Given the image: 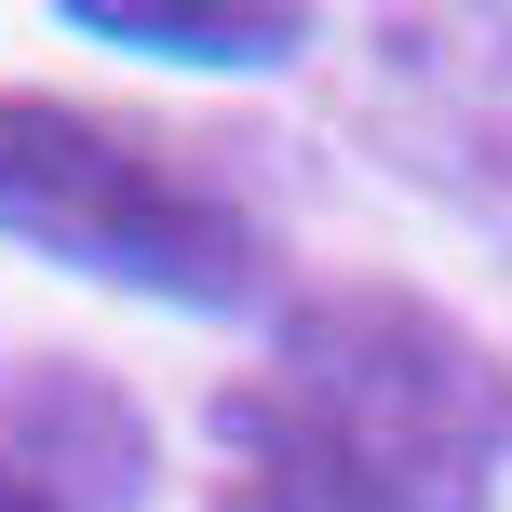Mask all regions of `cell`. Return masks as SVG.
<instances>
[{
    "mask_svg": "<svg viewBox=\"0 0 512 512\" xmlns=\"http://www.w3.org/2000/svg\"><path fill=\"white\" fill-rule=\"evenodd\" d=\"M0 512H54L41 486H27V459H14V445H0Z\"/></svg>",
    "mask_w": 512,
    "mask_h": 512,
    "instance_id": "52a82bcc",
    "label": "cell"
},
{
    "mask_svg": "<svg viewBox=\"0 0 512 512\" xmlns=\"http://www.w3.org/2000/svg\"><path fill=\"white\" fill-rule=\"evenodd\" d=\"M81 41H135V54H189V68H283L310 54L297 0H54Z\"/></svg>",
    "mask_w": 512,
    "mask_h": 512,
    "instance_id": "277c9868",
    "label": "cell"
},
{
    "mask_svg": "<svg viewBox=\"0 0 512 512\" xmlns=\"http://www.w3.org/2000/svg\"><path fill=\"white\" fill-rule=\"evenodd\" d=\"M216 445H230V486H216V512H351V486H337V472L297 445V418H283L256 378L216 391Z\"/></svg>",
    "mask_w": 512,
    "mask_h": 512,
    "instance_id": "8992f818",
    "label": "cell"
},
{
    "mask_svg": "<svg viewBox=\"0 0 512 512\" xmlns=\"http://www.w3.org/2000/svg\"><path fill=\"white\" fill-rule=\"evenodd\" d=\"M14 459H27V486H41L54 512H108L135 486V418L108 405L81 364H41L27 378V432H14Z\"/></svg>",
    "mask_w": 512,
    "mask_h": 512,
    "instance_id": "5b68a950",
    "label": "cell"
},
{
    "mask_svg": "<svg viewBox=\"0 0 512 512\" xmlns=\"http://www.w3.org/2000/svg\"><path fill=\"white\" fill-rule=\"evenodd\" d=\"M0 243L54 256V270L135 283L176 310H243L256 297V230L203 176L149 149V135L95 122L68 95H0Z\"/></svg>",
    "mask_w": 512,
    "mask_h": 512,
    "instance_id": "7a4b0ae2",
    "label": "cell"
},
{
    "mask_svg": "<svg viewBox=\"0 0 512 512\" xmlns=\"http://www.w3.org/2000/svg\"><path fill=\"white\" fill-rule=\"evenodd\" d=\"M270 391L297 445L351 486V512H486L512 459V378L472 324L405 283H324L283 310Z\"/></svg>",
    "mask_w": 512,
    "mask_h": 512,
    "instance_id": "6da1fadb",
    "label": "cell"
},
{
    "mask_svg": "<svg viewBox=\"0 0 512 512\" xmlns=\"http://www.w3.org/2000/svg\"><path fill=\"white\" fill-rule=\"evenodd\" d=\"M378 135L405 149V176L512 243V27H391Z\"/></svg>",
    "mask_w": 512,
    "mask_h": 512,
    "instance_id": "3957f363",
    "label": "cell"
}]
</instances>
